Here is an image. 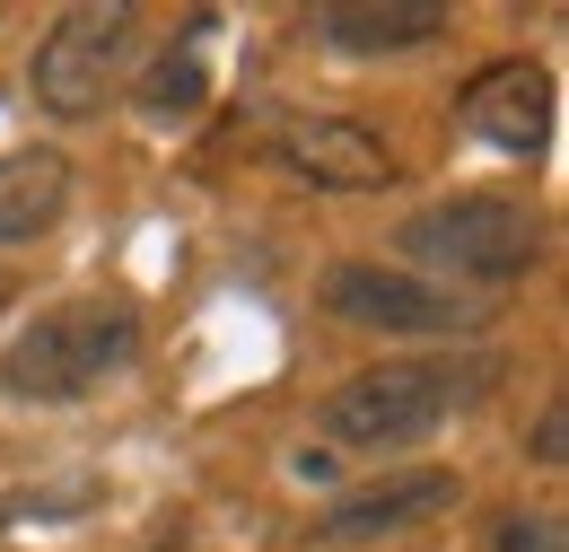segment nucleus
<instances>
[{"label":"nucleus","instance_id":"nucleus-1","mask_svg":"<svg viewBox=\"0 0 569 552\" xmlns=\"http://www.w3.org/2000/svg\"><path fill=\"white\" fill-rule=\"evenodd\" d=\"M132 351H141V325H132L123 298H62V307H44L18 343L0 351V395H18V404H79Z\"/></svg>","mask_w":569,"mask_h":552},{"label":"nucleus","instance_id":"nucleus-2","mask_svg":"<svg viewBox=\"0 0 569 552\" xmlns=\"http://www.w3.org/2000/svg\"><path fill=\"white\" fill-rule=\"evenodd\" d=\"M465 395H473L465 368H447V359H395V368H359L351 386H333L325 430H333L342 447H412V438H429Z\"/></svg>","mask_w":569,"mask_h":552},{"label":"nucleus","instance_id":"nucleus-3","mask_svg":"<svg viewBox=\"0 0 569 552\" xmlns=\"http://www.w3.org/2000/svg\"><path fill=\"white\" fill-rule=\"evenodd\" d=\"M403 255L429 264V273L456 280H517L535 264V219L517 203H491V194H465V203H438L403 228Z\"/></svg>","mask_w":569,"mask_h":552},{"label":"nucleus","instance_id":"nucleus-4","mask_svg":"<svg viewBox=\"0 0 569 552\" xmlns=\"http://www.w3.org/2000/svg\"><path fill=\"white\" fill-rule=\"evenodd\" d=\"M123 53H132V9H71V18L36 45L27 88H36L44 115L88 124V115H106V97H114V79H123Z\"/></svg>","mask_w":569,"mask_h":552},{"label":"nucleus","instance_id":"nucleus-5","mask_svg":"<svg viewBox=\"0 0 569 552\" xmlns=\"http://www.w3.org/2000/svg\"><path fill=\"white\" fill-rule=\"evenodd\" d=\"M325 307L342 325H368V334H456V325H473L465 298H447L412 273H377V264H342L325 280Z\"/></svg>","mask_w":569,"mask_h":552},{"label":"nucleus","instance_id":"nucleus-6","mask_svg":"<svg viewBox=\"0 0 569 552\" xmlns=\"http://www.w3.org/2000/svg\"><path fill=\"white\" fill-rule=\"evenodd\" d=\"M456 124L473 140H491V149H543L552 140V79L535 62H491L465 79V97H456Z\"/></svg>","mask_w":569,"mask_h":552},{"label":"nucleus","instance_id":"nucleus-7","mask_svg":"<svg viewBox=\"0 0 569 552\" xmlns=\"http://www.w3.org/2000/svg\"><path fill=\"white\" fill-rule=\"evenodd\" d=\"M272 149H281V167L298 185H333V194H377V185H395V158L359 132V124H281Z\"/></svg>","mask_w":569,"mask_h":552},{"label":"nucleus","instance_id":"nucleus-8","mask_svg":"<svg viewBox=\"0 0 569 552\" xmlns=\"http://www.w3.org/2000/svg\"><path fill=\"white\" fill-rule=\"evenodd\" d=\"M447 500H456V474H386V483H368V491H342V500L325 509L316 535L368 544V535H395V526H412V518L447 509Z\"/></svg>","mask_w":569,"mask_h":552},{"label":"nucleus","instance_id":"nucleus-9","mask_svg":"<svg viewBox=\"0 0 569 552\" xmlns=\"http://www.w3.org/2000/svg\"><path fill=\"white\" fill-rule=\"evenodd\" d=\"M62 203H71V167L53 149H0V246L53 228Z\"/></svg>","mask_w":569,"mask_h":552},{"label":"nucleus","instance_id":"nucleus-10","mask_svg":"<svg viewBox=\"0 0 569 552\" xmlns=\"http://www.w3.org/2000/svg\"><path fill=\"white\" fill-rule=\"evenodd\" d=\"M325 45H342V53H403V45H429L438 27H447V9L438 0H386V9H316L307 18Z\"/></svg>","mask_w":569,"mask_h":552},{"label":"nucleus","instance_id":"nucleus-11","mask_svg":"<svg viewBox=\"0 0 569 552\" xmlns=\"http://www.w3.org/2000/svg\"><path fill=\"white\" fill-rule=\"evenodd\" d=\"M535 465H561V404L535 421Z\"/></svg>","mask_w":569,"mask_h":552},{"label":"nucleus","instance_id":"nucleus-12","mask_svg":"<svg viewBox=\"0 0 569 552\" xmlns=\"http://www.w3.org/2000/svg\"><path fill=\"white\" fill-rule=\"evenodd\" d=\"M0 307H9V273H0Z\"/></svg>","mask_w":569,"mask_h":552}]
</instances>
